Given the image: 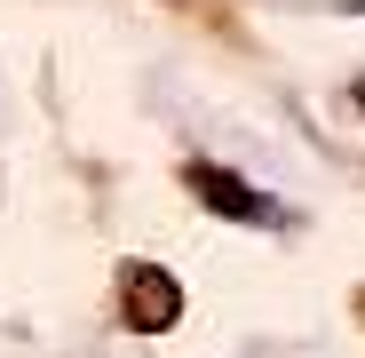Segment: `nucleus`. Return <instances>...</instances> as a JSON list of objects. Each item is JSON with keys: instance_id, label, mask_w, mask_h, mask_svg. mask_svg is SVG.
Returning <instances> with one entry per match:
<instances>
[{"instance_id": "nucleus-1", "label": "nucleus", "mask_w": 365, "mask_h": 358, "mask_svg": "<svg viewBox=\"0 0 365 358\" xmlns=\"http://www.w3.org/2000/svg\"><path fill=\"white\" fill-rule=\"evenodd\" d=\"M119 311H128L135 334H167V327L182 319V287H175V271L128 263V279H119Z\"/></svg>"}, {"instance_id": "nucleus-2", "label": "nucleus", "mask_w": 365, "mask_h": 358, "mask_svg": "<svg viewBox=\"0 0 365 358\" xmlns=\"http://www.w3.org/2000/svg\"><path fill=\"white\" fill-rule=\"evenodd\" d=\"M191 192H199V199H207L215 215H230V223H286V215H278V207H270L262 192L230 184V167H207V159L191 167Z\"/></svg>"}]
</instances>
